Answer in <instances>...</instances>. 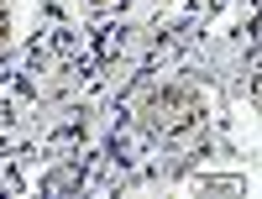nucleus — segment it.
I'll return each instance as SVG.
<instances>
[{"label":"nucleus","instance_id":"obj_1","mask_svg":"<svg viewBox=\"0 0 262 199\" xmlns=\"http://www.w3.org/2000/svg\"><path fill=\"white\" fill-rule=\"evenodd\" d=\"M0 37H6V6H0Z\"/></svg>","mask_w":262,"mask_h":199},{"label":"nucleus","instance_id":"obj_2","mask_svg":"<svg viewBox=\"0 0 262 199\" xmlns=\"http://www.w3.org/2000/svg\"><path fill=\"white\" fill-rule=\"evenodd\" d=\"M95 6H105V0H95Z\"/></svg>","mask_w":262,"mask_h":199}]
</instances>
